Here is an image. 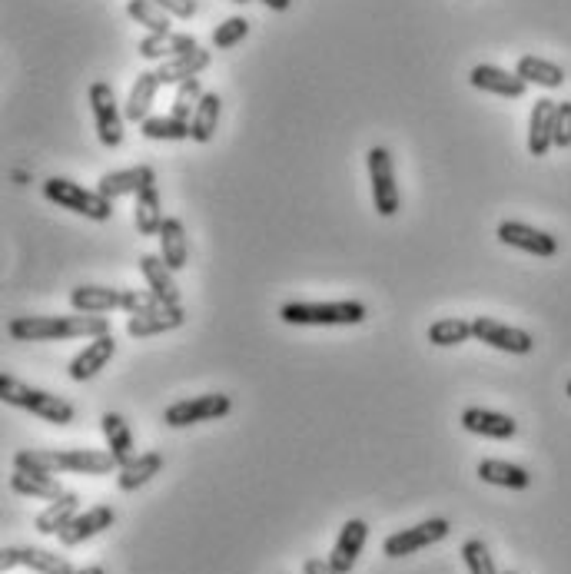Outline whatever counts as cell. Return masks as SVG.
Wrapping results in <instances>:
<instances>
[{
  "instance_id": "8d00e7d4",
  "label": "cell",
  "mask_w": 571,
  "mask_h": 574,
  "mask_svg": "<svg viewBox=\"0 0 571 574\" xmlns=\"http://www.w3.org/2000/svg\"><path fill=\"white\" fill-rule=\"evenodd\" d=\"M127 14L137 20V24L147 27L150 34H170V14H166L160 4H153V0H130Z\"/></svg>"
},
{
  "instance_id": "c3c4849f",
  "label": "cell",
  "mask_w": 571,
  "mask_h": 574,
  "mask_svg": "<svg viewBox=\"0 0 571 574\" xmlns=\"http://www.w3.org/2000/svg\"><path fill=\"white\" fill-rule=\"evenodd\" d=\"M568 395H571V382H568Z\"/></svg>"
},
{
  "instance_id": "83f0119b",
  "label": "cell",
  "mask_w": 571,
  "mask_h": 574,
  "mask_svg": "<svg viewBox=\"0 0 571 574\" xmlns=\"http://www.w3.org/2000/svg\"><path fill=\"white\" fill-rule=\"evenodd\" d=\"M479 475H482V482L498 485V488H512V492H525V488L532 485V475H528L522 465L502 462V458H485V462H479Z\"/></svg>"
},
{
  "instance_id": "ba28073f",
  "label": "cell",
  "mask_w": 571,
  "mask_h": 574,
  "mask_svg": "<svg viewBox=\"0 0 571 574\" xmlns=\"http://www.w3.org/2000/svg\"><path fill=\"white\" fill-rule=\"evenodd\" d=\"M87 97H90L93 120H97L100 143L110 146V150H117V146L123 143V120H127L117 107V93H113V87L107 80H93Z\"/></svg>"
},
{
  "instance_id": "4fadbf2b",
  "label": "cell",
  "mask_w": 571,
  "mask_h": 574,
  "mask_svg": "<svg viewBox=\"0 0 571 574\" xmlns=\"http://www.w3.org/2000/svg\"><path fill=\"white\" fill-rule=\"evenodd\" d=\"M157 183V173L153 166H130V170H117V173H103L100 183H97V193L107 196V200H120V196H137L143 193L147 186Z\"/></svg>"
},
{
  "instance_id": "d4e9b609",
  "label": "cell",
  "mask_w": 571,
  "mask_h": 574,
  "mask_svg": "<svg viewBox=\"0 0 571 574\" xmlns=\"http://www.w3.org/2000/svg\"><path fill=\"white\" fill-rule=\"evenodd\" d=\"M140 273L147 279L150 292H157L163 302H170V306H180V286H176L173 279V269L163 263V256H140Z\"/></svg>"
},
{
  "instance_id": "277c9868",
  "label": "cell",
  "mask_w": 571,
  "mask_h": 574,
  "mask_svg": "<svg viewBox=\"0 0 571 574\" xmlns=\"http://www.w3.org/2000/svg\"><path fill=\"white\" fill-rule=\"evenodd\" d=\"M369 316V309L356 299L339 302H286L279 309V319L286 326H359Z\"/></svg>"
},
{
  "instance_id": "7dc6e473",
  "label": "cell",
  "mask_w": 571,
  "mask_h": 574,
  "mask_svg": "<svg viewBox=\"0 0 571 574\" xmlns=\"http://www.w3.org/2000/svg\"><path fill=\"white\" fill-rule=\"evenodd\" d=\"M233 4H249V0H233Z\"/></svg>"
},
{
  "instance_id": "60d3db41",
  "label": "cell",
  "mask_w": 571,
  "mask_h": 574,
  "mask_svg": "<svg viewBox=\"0 0 571 574\" xmlns=\"http://www.w3.org/2000/svg\"><path fill=\"white\" fill-rule=\"evenodd\" d=\"M170 302H163L157 292H137V289H127V296H123V309L130 312V316H150V312H160L166 309Z\"/></svg>"
},
{
  "instance_id": "2e32d148",
  "label": "cell",
  "mask_w": 571,
  "mask_h": 574,
  "mask_svg": "<svg viewBox=\"0 0 571 574\" xmlns=\"http://www.w3.org/2000/svg\"><path fill=\"white\" fill-rule=\"evenodd\" d=\"M469 83L475 90H485V93H495V97H508V100H518L525 97L528 83L518 77V73H508L502 67H492V64H479L472 67L469 73Z\"/></svg>"
},
{
  "instance_id": "e575fe53",
  "label": "cell",
  "mask_w": 571,
  "mask_h": 574,
  "mask_svg": "<svg viewBox=\"0 0 571 574\" xmlns=\"http://www.w3.org/2000/svg\"><path fill=\"white\" fill-rule=\"evenodd\" d=\"M475 336L472 322L465 319H439L429 326V342L439 349H452V346H462V342H469Z\"/></svg>"
},
{
  "instance_id": "4dcf8cb0",
  "label": "cell",
  "mask_w": 571,
  "mask_h": 574,
  "mask_svg": "<svg viewBox=\"0 0 571 574\" xmlns=\"http://www.w3.org/2000/svg\"><path fill=\"white\" fill-rule=\"evenodd\" d=\"M515 73L522 77L525 83H535V87H545V90H558L565 83V70L552 64V60H542L535 54H525L518 57L515 64Z\"/></svg>"
},
{
  "instance_id": "484cf974",
  "label": "cell",
  "mask_w": 571,
  "mask_h": 574,
  "mask_svg": "<svg viewBox=\"0 0 571 574\" xmlns=\"http://www.w3.org/2000/svg\"><path fill=\"white\" fill-rule=\"evenodd\" d=\"M77 515H80V498L74 492H64L57 502H50L34 518V528L40 531V535H60V531H64Z\"/></svg>"
},
{
  "instance_id": "7c38bea8",
  "label": "cell",
  "mask_w": 571,
  "mask_h": 574,
  "mask_svg": "<svg viewBox=\"0 0 571 574\" xmlns=\"http://www.w3.org/2000/svg\"><path fill=\"white\" fill-rule=\"evenodd\" d=\"M14 568H30L37 574H74L70 561L64 555H54V551L44 548H4L0 555V571H14Z\"/></svg>"
},
{
  "instance_id": "7402d4cb",
  "label": "cell",
  "mask_w": 571,
  "mask_h": 574,
  "mask_svg": "<svg viewBox=\"0 0 571 574\" xmlns=\"http://www.w3.org/2000/svg\"><path fill=\"white\" fill-rule=\"evenodd\" d=\"M123 296H127V289L77 286V289H70V306H74V312H90V316H100V312L123 309Z\"/></svg>"
},
{
  "instance_id": "f546056e",
  "label": "cell",
  "mask_w": 571,
  "mask_h": 574,
  "mask_svg": "<svg viewBox=\"0 0 571 574\" xmlns=\"http://www.w3.org/2000/svg\"><path fill=\"white\" fill-rule=\"evenodd\" d=\"M133 223H137V233L140 236H160L166 216H163V200H160L157 183L147 186L143 193H137V210H133Z\"/></svg>"
},
{
  "instance_id": "9a60e30c",
  "label": "cell",
  "mask_w": 571,
  "mask_h": 574,
  "mask_svg": "<svg viewBox=\"0 0 571 574\" xmlns=\"http://www.w3.org/2000/svg\"><path fill=\"white\" fill-rule=\"evenodd\" d=\"M366 541H369V525L362 518H349L346 525L339 528V538H336V545H332L329 561L342 574H349L352 568H356V561H359L362 545H366Z\"/></svg>"
},
{
  "instance_id": "52a82bcc",
  "label": "cell",
  "mask_w": 571,
  "mask_h": 574,
  "mask_svg": "<svg viewBox=\"0 0 571 574\" xmlns=\"http://www.w3.org/2000/svg\"><path fill=\"white\" fill-rule=\"evenodd\" d=\"M233 412V399L223 392L210 395H196V399H180L163 412V425L170 429H186V425H200V422H216L223 415Z\"/></svg>"
},
{
  "instance_id": "3957f363",
  "label": "cell",
  "mask_w": 571,
  "mask_h": 574,
  "mask_svg": "<svg viewBox=\"0 0 571 574\" xmlns=\"http://www.w3.org/2000/svg\"><path fill=\"white\" fill-rule=\"evenodd\" d=\"M0 399L14 409H24L37 419H44L50 425H70L74 422V405L67 399H60L54 392L34 389V385L14 379V375H0Z\"/></svg>"
},
{
  "instance_id": "f1b7e54d",
  "label": "cell",
  "mask_w": 571,
  "mask_h": 574,
  "mask_svg": "<svg viewBox=\"0 0 571 574\" xmlns=\"http://www.w3.org/2000/svg\"><path fill=\"white\" fill-rule=\"evenodd\" d=\"M163 87L160 77L153 70H143L137 73V83H133L130 97H127V110H123V117L133 120V123H143L150 117V107H153V97H157V90Z\"/></svg>"
},
{
  "instance_id": "f35d334b",
  "label": "cell",
  "mask_w": 571,
  "mask_h": 574,
  "mask_svg": "<svg viewBox=\"0 0 571 574\" xmlns=\"http://www.w3.org/2000/svg\"><path fill=\"white\" fill-rule=\"evenodd\" d=\"M462 561L465 568H469V574H498L495 571V561L489 555V548H485L482 538H469L462 545Z\"/></svg>"
},
{
  "instance_id": "8fae6325",
  "label": "cell",
  "mask_w": 571,
  "mask_h": 574,
  "mask_svg": "<svg viewBox=\"0 0 571 574\" xmlns=\"http://www.w3.org/2000/svg\"><path fill=\"white\" fill-rule=\"evenodd\" d=\"M498 239H502L505 246H515L522 249V253H532V256H555L558 253V239L552 233H542V229L528 226V223H515V219H505V223H498Z\"/></svg>"
},
{
  "instance_id": "bcb514c9",
  "label": "cell",
  "mask_w": 571,
  "mask_h": 574,
  "mask_svg": "<svg viewBox=\"0 0 571 574\" xmlns=\"http://www.w3.org/2000/svg\"><path fill=\"white\" fill-rule=\"evenodd\" d=\"M74 574H107L100 565H90V568H80V571H74Z\"/></svg>"
},
{
  "instance_id": "5bb4252c",
  "label": "cell",
  "mask_w": 571,
  "mask_h": 574,
  "mask_svg": "<svg viewBox=\"0 0 571 574\" xmlns=\"http://www.w3.org/2000/svg\"><path fill=\"white\" fill-rule=\"evenodd\" d=\"M113 521H117V511H113L110 505H93V508H87L83 515H77L70 525L60 531V545L64 548H77V545H83V541H90V538H97L100 531H107Z\"/></svg>"
},
{
  "instance_id": "6da1fadb",
  "label": "cell",
  "mask_w": 571,
  "mask_h": 574,
  "mask_svg": "<svg viewBox=\"0 0 571 574\" xmlns=\"http://www.w3.org/2000/svg\"><path fill=\"white\" fill-rule=\"evenodd\" d=\"M14 468L34 475H110L117 458L110 452H93V448H64V452H47V448H20L14 455Z\"/></svg>"
},
{
  "instance_id": "f6af8a7d",
  "label": "cell",
  "mask_w": 571,
  "mask_h": 574,
  "mask_svg": "<svg viewBox=\"0 0 571 574\" xmlns=\"http://www.w3.org/2000/svg\"><path fill=\"white\" fill-rule=\"evenodd\" d=\"M259 4H266L269 10H279V14H286V10L293 7V0H259Z\"/></svg>"
},
{
  "instance_id": "30bf717a",
  "label": "cell",
  "mask_w": 571,
  "mask_h": 574,
  "mask_svg": "<svg viewBox=\"0 0 571 574\" xmlns=\"http://www.w3.org/2000/svg\"><path fill=\"white\" fill-rule=\"evenodd\" d=\"M472 329H475V339L485 342L498 352H512V356H528L535 349V339L528 336L525 329H515V326H505V322L489 319V316H475L472 319Z\"/></svg>"
},
{
  "instance_id": "d6986e66",
  "label": "cell",
  "mask_w": 571,
  "mask_h": 574,
  "mask_svg": "<svg viewBox=\"0 0 571 574\" xmlns=\"http://www.w3.org/2000/svg\"><path fill=\"white\" fill-rule=\"evenodd\" d=\"M555 100H535L532 120H528V153L532 156H548L555 146Z\"/></svg>"
},
{
  "instance_id": "603a6c76",
  "label": "cell",
  "mask_w": 571,
  "mask_h": 574,
  "mask_svg": "<svg viewBox=\"0 0 571 574\" xmlns=\"http://www.w3.org/2000/svg\"><path fill=\"white\" fill-rule=\"evenodd\" d=\"M160 256L163 263L173 269V273H180V269L190 266V239H186V229L176 216H166V223L160 229Z\"/></svg>"
},
{
  "instance_id": "4316f807",
  "label": "cell",
  "mask_w": 571,
  "mask_h": 574,
  "mask_svg": "<svg viewBox=\"0 0 571 574\" xmlns=\"http://www.w3.org/2000/svg\"><path fill=\"white\" fill-rule=\"evenodd\" d=\"M160 472H163V455L160 452L137 455V458H130V462L120 468L117 488H120V492H137V488H143L150 478H157Z\"/></svg>"
},
{
  "instance_id": "5b68a950",
  "label": "cell",
  "mask_w": 571,
  "mask_h": 574,
  "mask_svg": "<svg viewBox=\"0 0 571 574\" xmlns=\"http://www.w3.org/2000/svg\"><path fill=\"white\" fill-rule=\"evenodd\" d=\"M44 196L50 203H57L60 210L80 213V216L93 219V223H107L113 216V203L107 196H100L97 190H83L80 183L64 180V176H50L44 183Z\"/></svg>"
},
{
  "instance_id": "b9f144b4",
  "label": "cell",
  "mask_w": 571,
  "mask_h": 574,
  "mask_svg": "<svg viewBox=\"0 0 571 574\" xmlns=\"http://www.w3.org/2000/svg\"><path fill=\"white\" fill-rule=\"evenodd\" d=\"M555 146H562V150L571 146V100L558 103L555 110Z\"/></svg>"
},
{
  "instance_id": "e0dca14e",
  "label": "cell",
  "mask_w": 571,
  "mask_h": 574,
  "mask_svg": "<svg viewBox=\"0 0 571 574\" xmlns=\"http://www.w3.org/2000/svg\"><path fill=\"white\" fill-rule=\"evenodd\" d=\"M462 429L472 432V435L498 438V442H505V438H515L518 422L512 419V415H502V412H492V409H479V405H469V409L462 412Z\"/></svg>"
},
{
  "instance_id": "836d02e7",
  "label": "cell",
  "mask_w": 571,
  "mask_h": 574,
  "mask_svg": "<svg viewBox=\"0 0 571 574\" xmlns=\"http://www.w3.org/2000/svg\"><path fill=\"white\" fill-rule=\"evenodd\" d=\"M220 113H223V100L220 93H203V100L196 103V113L190 120V130L196 143H210L216 137V127H220Z\"/></svg>"
},
{
  "instance_id": "cb8c5ba5",
  "label": "cell",
  "mask_w": 571,
  "mask_h": 574,
  "mask_svg": "<svg viewBox=\"0 0 571 574\" xmlns=\"http://www.w3.org/2000/svg\"><path fill=\"white\" fill-rule=\"evenodd\" d=\"M200 44H196V37L193 34H147L137 44L140 50V57L143 60H173V57H180V54H190V50H196Z\"/></svg>"
},
{
  "instance_id": "ee69618b",
  "label": "cell",
  "mask_w": 571,
  "mask_h": 574,
  "mask_svg": "<svg viewBox=\"0 0 571 574\" xmlns=\"http://www.w3.org/2000/svg\"><path fill=\"white\" fill-rule=\"evenodd\" d=\"M303 574H342L329 558H306Z\"/></svg>"
},
{
  "instance_id": "ffe728a7",
  "label": "cell",
  "mask_w": 571,
  "mask_h": 574,
  "mask_svg": "<svg viewBox=\"0 0 571 574\" xmlns=\"http://www.w3.org/2000/svg\"><path fill=\"white\" fill-rule=\"evenodd\" d=\"M183 322H186V309L183 306H166L160 312H150V316H130L127 319V336H133V339L163 336V332L180 329Z\"/></svg>"
},
{
  "instance_id": "ac0fdd59",
  "label": "cell",
  "mask_w": 571,
  "mask_h": 574,
  "mask_svg": "<svg viewBox=\"0 0 571 574\" xmlns=\"http://www.w3.org/2000/svg\"><path fill=\"white\" fill-rule=\"evenodd\" d=\"M113 352H117V339H113V332H107V336H97L90 342L87 349L77 352L74 359H70V379L74 382H87L93 379L100 369H107V362L113 359Z\"/></svg>"
},
{
  "instance_id": "681fc988",
  "label": "cell",
  "mask_w": 571,
  "mask_h": 574,
  "mask_svg": "<svg viewBox=\"0 0 571 574\" xmlns=\"http://www.w3.org/2000/svg\"><path fill=\"white\" fill-rule=\"evenodd\" d=\"M505 574H515V571H505Z\"/></svg>"
},
{
  "instance_id": "74e56055",
  "label": "cell",
  "mask_w": 571,
  "mask_h": 574,
  "mask_svg": "<svg viewBox=\"0 0 571 574\" xmlns=\"http://www.w3.org/2000/svg\"><path fill=\"white\" fill-rule=\"evenodd\" d=\"M200 100H203V83H200V77L180 83V87H176V97H173V107H170V117L190 123L193 113H196V103H200Z\"/></svg>"
},
{
  "instance_id": "44dd1931",
  "label": "cell",
  "mask_w": 571,
  "mask_h": 574,
  "mask_svg": "<svg viewBox=\"0 0 571 574\" xmlns=\"http://www.w3.org/2000/svg\"><path fill=\"white\" fill-rule=\"evenodd\" d=\"M206 67H210V50L196 47V50H190V54H180V57H173V60H163L160 70H157V77H160L163 87H180V83L200 77Z\"/></svg>"
},
{
  "instance_id": "9c48e42d",
  "label": "cell",
  "mask_w": 571,
  "mask_h": 574,
  "mask_svg": "<svg viewBox=\"0 0 571 574\" xmlns=\"http://www.w3.org/2000/svg\"><path fill=\"white\" fill-rule=\"evenodd\" d=\"M452 525L445 518H429V521H419L412 528H402L396 535H389L382 541V555L386 558H409L415 551L429 548V545H439L442 538H449Z\"/></svg>"
},
{
  "instance_id": "ab89813d",
  "label": "cell",
  "mask_w": 571,
  "mask_h": 574,
  "mask_svg": "<svg viewBox=\"0 0 571 574\" xmlns=\"http://www.w3.org/2000/svg\"><path fill=\"white\" fill-rule=\"evenodd\" d=\"M249 34V20L246 17H226L223 24H216L213 30V50H230Z\"/></svg>"
},
{
  "instance_id": "1f68e13d",
  "label": "cell",
  "mask_w": 571,
  "mask_h": 574,
  "mask_svg": "<svg viewBox=\"0 0 571 574\" xmlns=\"http://www.w3.org/2000/svg\"><path fill=\"white\" fill-rule=\"evenodd\" d=\"M100 429H103V438H107L110 455L117 458V465L123 468L133 458V432H130L127 419L117 415V412H103Z\"/></svg>"
},
{
  "instance_id": "7bdbcfd3",
  "label": "cell",
  "mask_w": 571,
  "mask_h": 574,
  "mask_svg": "<svg viewBox=\"0 0 571 574\" xmlns=\"http://www.w3.org/2000/svg\"><path fill=\"white\" fill-rule=\"evenodd\" d=\"M160 4L170 17H180V20H190L196 14V0H153Z\"/></svg>"
},
{
  "instance_id": "d590c367",
  "label": "cell",
  "mask_w": 571,
  "mask_h": 574,
  "mask_svg": "<svg viewBox=\"0 0 571 574\" xmlns=\"http://www.w3.org/2000/svg\"><path fill=\"white\" fill-rule=\"evenodd\" d=\"M140 133L147 140H170V143H176V140H190L193 137V130H190V123L186 120H176V117H147L140 123Z\"/></svg>"
},
{
  "instance_id": "7a4b0ae2",
  "label": "cell",
  "mask_w": 571,
  "mask_h": 574,
  "mask_svg": "<svg viewBox=\"0 0 571 574\" xmlns=\"http://www.w3.org/2000/svg\"><path fill=\"white\" fill-rule=\"evenodd\" d=\"M10 339L17 342H54V339H97L110 332L107 316H90V312H77V316H17L7 322Z\"/></svg>"
},
{
  "instance_id": "d6a6232c",
  "label": "cell",
  "mask_w": 571,
  "mask_h": 574,
  "mask_svg": "<svg viewBox=\"0 0 571 574\" xmlns=\"http://www.w3.org/2000/svg\"><path fill=\"white\" fill-rule=\"evenodd\" d=\"M10 492L27 495V498H44V502H57V498L64 495V488H60L54 475H34V472H20V468H14V475H10Z\"/></svg>"
},
{
  "instance_id": "8992f818",
  "label": "cell",
  "mask_w": 571,
  "mask_h": 574,
  "mask_svg": "<svg viewBox=\"0 0 571 574\" xmlns=\"http://www.w3.org/2000/svg\"><path fill=\"white\" fill-rule=\"evenodd\" d=\"M369 163V180H372V203H376L379 216H396L402 206L399 186H396V163H392V153L386 146H372L366 153Z\"/></svg>"
}]
</instances>
